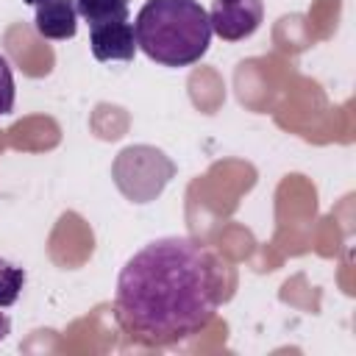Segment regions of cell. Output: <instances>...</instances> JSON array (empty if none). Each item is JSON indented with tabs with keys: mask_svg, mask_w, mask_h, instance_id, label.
Listing matches in <instances>:
<instances>
[{
	"mask_svg": "<svg viewBox=\"0 0 356 356\" xmlns=\"http://www.w3.org/2000/svg\"><path fill=\"white\" fill-rule=\"evenodd\" d=\"M231 267L189 236H161L120 270L114 320L128 342L167 348L195 337L231 295Z\"/></svg>",
	"mask_w": 356,
	"mask_h": 356,
	"instance_id": "cell-1",
	"label": "cell"
},
{
	"mask_svg": "<svg viewBox=\"0 0 356 356\" xmlns=\"http://www.w3.org/2000/svg\"><path fill=\"white\" fill-rule=\"evenodd\" d=\"M134 36L150 61L189 67L209 50V11L197 0H147L134 19Z\"/></svg>",
	"mask_w": 356,
	"mask_h": 356,
	"instance_id": "cell-2",
	"label": "cell"
},
{
	"mask_svg": "<svg viewBox=\"0 0 356 356\" xmlns=\"http://www.w3.org/2000/svg\"><path fill=\"white\" fill-rule=\"evenodd\" d=\"M175 175L172 159L153 145H131L117 153L111 178L131 203H150Z\"/></svg>",
	"mask_w": 356,
	"mask_h": 356,
	"instance_id": "cell-3",
	"label": "cell"
},
{
	"mask_svg": "<svg viewBox=\"0 0 356 356\" xmlns=\"http://www.w3.org/2000/svg\"><path fill=\"white\" fill-rule=\"evenodd\" d=\"M264 19L261 0H214L209 11L211 33L222 42H242L259 31Z\"/></svg>",
	"mask_w": 356,
	"mask_h": 356,
	"instance_id": "cell-4",
	"label": "cell"
},
{
	"mask_svg": "<svg viewBox=\"0 0 356 356\" xmlns=\"http://www.w3.org/2000/svg\"><path fill=\"white\" fill-rule=\"evenodd\" d=\"M33 8V28L42 39L67 42L78 31L75 0H25Z\"/></svg>",
	"mask_w": 356,
	"mask_h": 356,
	"instance_id": "cell-5",
	"label": "cell"
},
{
	"mask_svg": "<svg viewBox=\"0 0 356 356\" xmlns=\"http://www.w3.org/2000/svg\"><path fill=\"white\" fill-rule=\"evenodd\" d=\"M89 50L97 61H134L139 50L134 36V22L120 19L89 28Z\"/></svg>",
	"mask_w": 356,
	"mask_h": 356,
	"instance_id": "cell-6",
	"label": "cell"
},
{
	"mask_svg": "<svg viewBox=\"0 0 356 356\" xmlns=\"http://www.w3.org/2000/svg\"><path fill=\"white\" fill-rule=\"evenodd\" d=\"M75 11L89 28L128 19V0H75Z\"/></svg>",
	"mask_w": 356,
	"mask_h": 356,
	"instance_id": "cell-7",
	"label": "cell"
},
{
	"mask_svg": "<svg viewBox=\"0 0 356 356\" xmlns=\"http://www.w3.org/2000/svg\"><path fill=\"white\" fill-rule=\"evenodd\" d=\"M22 289H25V270L0 256V309L14 306Z\"/></svg>",
	"mask_w": 356,
	"mask_h": 356,
	"instance_id": "cell-8",
	"label": "cell"
},
{
	"mask_svg": "<svg viewBox=\"0 0 356 356\" xmlns=\"http://www.w3.org/2000/svg\"><path fill=\"white\" fill-rule=\"evenodd\" d=\"M14 108V72L6 56H0V117L11 114Z\"/></svg>",
	"mask_w": 356,
	"mask_h": 356,
	"instance_id": "cell-9",
	"label": "cell"
},
{
	"mask_svg": "<svg viewBox=\"0 0 356 356\" xmlns=\"http://www.w3.org/2000/svg\"><path fill=\"white\" fill-rule=\"evenodd\" d=\"M8 331H11V320H8V314L0 312V342L8 337Z\"/></svg>",
	"mask_w": 356,
	"mask_h": 356,
	"instance_id": "cell-10",
	"label": "cell"
}]
</instances>
